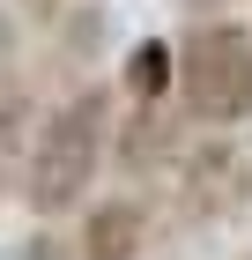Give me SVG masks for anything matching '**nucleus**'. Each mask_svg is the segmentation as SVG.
I'll return each mask as SVG.
<instances>
[{
  "label": "nucleus",
  "instance_id": "f257e3e1",
  "mask_svg": "<svg viewBox=\"0 0 252 260\" xmlns=\"http://www.w3.org/2000/svg\"><path fill=\"white\" fill-rule=\"evenodd\" d=\"M112 119H119V97L104 82H82L67 97L30 119V141H22V171H15V193L30 216H67L89 201V186L104 179V164H112Z\"/></svg>",
  "mask_w": 252,
  "mask_h": 260
},
{
  "label": "nucleus",
  "instance_id": "f03ea898",
  "mask_svg": "<svg viewBox=\"0 0 252 260\" xmlns=\"http://www.w3.org/2000/svg\"><path fill=\"white\" fill-rule=\"evenodd\" d=\"M171 89L193 126L237 134L252 126V30L245 22H200L171 45Z\"/></svg>",
  "mask_w": 252,
  "mask_h": 260
},
{
  "label": "nucleus",
  "instance_id": "7ed1b4c3",
  "mask_svg": "<svg viewBox=\"0 0 252 260\" xmlns=\"http://www.w3.org/2000/svg\"><path fill=\"white\" fill-rule=\"evenodd\" d=\"M178 193H186V216H230L252 193V149H237L230 134L215 149H193L178 164Z\"/></svg>",
  "mask_w": 252,
  "mask_h": 260
},
{
  "label": "nucleus",
  "instance_id": "20e7f679",
  "mask_svg": "<svg viewBox=\"0 0 252 260\" xmlns=\"http://www.w3.org/2000/svg\"><path fill=\"white\" fill-rule=\"evenodd\" d=\"M149 201H134V193H112V201H97L89 216H82V231H75V260H141V245H149Z\"/></svg>",
  "mask_w": 252,
  "mask_h": 260
},
{
  "label": "nucleus",
  "instance_id": "39448f33",
  "mask_svg": "<svg viewBox=\"0 0 252 260\" xmlns=\"http://www.w3.org/2000/svg\"><path fill=\"white\" fill-rule=\"evenodd\" d=\"M163 89H171V45H163V38H141L134 52H126V67H119V89H112V97H126L134 112H156Z\"/></svg>",
  "mask_w": 252,
  "mask_h": 260
},
{
  "label": "nucleus",
  "instance_id": "423d86ee",
  "mask_svg": "<svg viewBox=\"0 0 252 260\" xmlns=\"http://www.w3.org/2000/svg\"><path fill=\"white\" fill-rule=\"evenodd\" d=\"M22 141H30V104H22V97H0V193H8L15 171H22Z\"/></svg>",
  "mask_w": 252,
  "mask_h": 260
},
{
  "label": "nucleus",
  "instance_id": "0eeeda50",
  "mask_svg": "<svg viewBox=\"0 0 252 260\" xmlns=\"http://www.w3.org/2000/svg\"><path fill=\"white\" fill-rule=\"evenodd\" d=\"M15 260H75V238H67V231H52V223H38V231L15 245Z\"/></svg>",
  "mask_w": 252,
  "mask_h": 260
},
{
  "label": "nucleus",
  "instance_id": "6e6552de",
  "mask_svg": "<svg viewBox=\"0 0 252 260\" xmlns=\"http://www.w3.org/2000/svg\"><path fill=\"white\" fill-rule=\"evenodd\" d=\"M15 8H30V15H59L67 0H15Z\"/></svg>",
  "mask_w": 252,
  "mask_h": 260
}]
</instances>
